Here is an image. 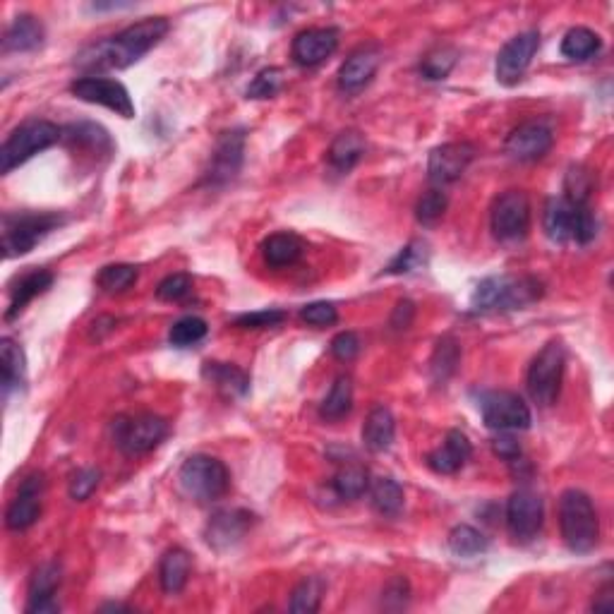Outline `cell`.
Segmentation results:
<instances>
[{
  "label": "cell",
  "instance_id": "obj_6",
  "mask_svg": "<svg viewBox=\"0 0 614 614\" xmlns=\"http://www.w3.org/2000/svg\"><path fill=\"white\" fill-rule=\"evenodd\" d=\"M65 224L56 212H8L3 214V255L5 260L32 252L48 233Z\"/></svg>",
  "mask_w": 614,
  "mask_h": 614
},
{
  "label": "cell",
  "instance_id": "obj_50",
  "mask_svg": "<svg viewBox=\"0 0 614 614\" xmlns=\"http://www.w3.org/2000/svg\"><path fill=\"white\" fill-rule=\"evenodd\" d=\"M101 483V471L99 468H82V471H77L72 475L70 480V497L75 499V502H84V499H89L94 495V490Z\"/></svg>",
  "mask_w": 614,
  "mask_h": 614
},
{
  "label": "cell",
  "instance_id": "obj_9",
  "mask_svg": "<svg viewBox=\"0 0 614 614\" xmlns=\"http://www.w3.org/2000/svg\"><path fill=\"white\" fill-rule=\"evenodd\" d=\"M564 363L567 358H564L562 341H550L528 367V394L540 408H550L557 403L559 391H562Z\"/></svg>",
  "mask_w": 614,
  "mask_h": 614
},
{
  "label": "cell",
  "instance_id": "obj_35",
  "mask_svg": "<svg viewBox=\"0 0 614 614\" xmlns=\"http://www.w3.org/2000/svg\"><path fill=\"white\" fill-rule=\"evenodd\" d=\"M459 363H461L459 343L451 339V336H444V339L437 341L435 353H432L430 360L432 379H435L437 384H447L449 377L459 370Z\"/></svg>",
  "mask_w": 614,
  "mask_h": 614
},
{
  "label": "cell",
  "instance_id": "obj_32",
  "mask_svg": "<svg viewBox=\"0 0 614 614\" xmlns=\"http://www.w3.org/2000/svg\"><path fill=\"white\" fill-rule=\"evenodd\" d=\"M331 485H334V492L341 499H360L370 492V471H367L363 463H346V466L336 471Z\"/></svg>",
  "mask_w": 614,
  "mask_h": 614
},
{
  "label": "cell",
  "instance_id": "obj_55",
  "mask_svg": "<svg viewBox=\"0 0 614 614\" xmlns=\"http://www.w3.org/2000/svg\"><path fill=\"white\" fill-rule=\"evenodd\" d=\"M591 610H595V612H612L614 610V591H612L610 583H607V586H603L598 593H595Z\"/></svg>",
  "mask_w": 614,
  "mask_h": 614
},
{
  "label": "cell",
  "instance_id": "obj_27",
  "mask_svg": "<svg viewBox=\"0 0 614 614\" xmlns=\"http://www.w3.org/2000/svg\"><path fill=\"white\" fill-rule=\"evenodd\" d=\"M365 149L367 142L358 130H343L341 135H336L334 142H331L327 161L336 173H348L358 166L360 159H363Z\"/></svg>",
  "mask_w": 614,
  "mask_h": 614
},
{
  "label": "cell",
  "instance_id": "obj_40",
  "mask_svg": "<svg viewBox=\"0 0 614 614\" xmlns=\"http://www.w3.org/2000/svg\"><path fill=\"white\" fill-rule=\"evenodd\" d=\"M449 550L454 552L456 557H478L487 550V538L478 528L461 523V526H456L454 531L449 533Z\"/></svg>",
  "mask_w": 614,
  "mask_h": 614
},
{
  "label": "cell",
  "instance_id": "obj_13",
  "mask_svg": "<svg viewBox=\"0 0 614 614\" xmlns=\"http://www.w3.org/2000/svg\"><path fill=\"white\" fill-rule=\"evenodd\" d=\"M543 499L531 487H521L507 502V528L516 543H531L543 528Z\"/></svg>",
  "mask_w": 614,
  "mask_h": 614
},
{
  "label": "cell",
  "instance_id": "obj_5",
  "mask_svg": "<svg viewBox=\"0 0 614 614\" xmlns=\"http://www.w3.org/2000/svg\"><path fill=\"white\" fill-rule=\"evenodd\" d=\"M63 140V130L51 120H27L20 128H15L8 135V140L0 147V171L3 176L15 171L17 166L27 164L32 156L46 152L48 147Z\"/></svg>",
  "mask_w": 614,
  "mask_h": 614
},
{
  "label": "cell",
  "instance_id": "obj_10",
  "mask_svg": "<svg viewBox=\"0 0 614 614\" xmlns=\"http://www.w3.org/2000/svg\"><path fill=\"white\" fill-rule=\"evenodd\" d=\"M492 233L499 243H519L531 228V202L523 190H507L497 197L490 212Z\"/></svg>",
  "mask_w": 614,
  "mask_h": 614
},
{
  "label": "cell",
  "instance_id": "obj_46",
  "mask_svg": "<svg viewBox=\"0 0 614 614\" xmlns=\"http://www.w3.org/2000/svg\"><path fill=\"white\" fill-rule=\"evenodd\" d=\"M284 87V70L281 68H264L255 75V80L248 87V99H272Z\"/></svg>",
  "mask_w": 614,
  "mask_h": 614
},
{
  "label": "cell",
  "instance_id": "obj_14",
  "mask_svg": "<svg viewBox=\"0 0 614 614\" xmlns=\"http://www.w3.org/2000/svg\"><path fill=\"white\" fill-rule=\"evenodd\" d=\"M540 48V34L535 29H528V32L516 34L514 39H509L507 44L502 46L497 56V82L504 84V87H514L523 80L526 70L531 68L535 53Z\"/></svg>",
  "mask_w": 614,
  "mask_h": 614
},
{
  "label": "cell",
  "instance_id": "obj_8",
  "mask_svg": "<svg viewBox=\"0 0 614 614\" xmlns=\"http://www.w3.org/2000/svg\"><path fill=\"white\" fill-rule=\"evenodd\" d=\"M168 435V423L154 413L118 415L113 420V444L125 456H142L159 447Z\"/></svg>",
  "mask_w": 614,
  "mask_h": 614
},
{
  "label": "cell",
  "instance_id": "obj_28",
  "mask_svg": "<svg viewBox=\"0 0 614 614\" xmlns=\"http://www.w3.org/2000/svg\"><path fill=\"white\" fill-rule=\"evenodd\" d=\"M303 252H305L303 238L291 231L274 233V236H269L262 243V257L272 269L291 267V264H296L300 257H303Z\"/></svg>",
  "mask_w": 614,
  "mask_h": 614
},
{
  "label": "cell",
  "instance_id": "obj_12",
  "mask_svg": "<svg viewBox=\"0 0 614 614\" xmlns=\"http://www.w3.org/2000/svg\"><path fill=\"white\" fill-rule=\"evenodd\" d=\"M70 92L75 99L87 101V104L104 106L108 111L118 113L120 118H135V104H132V96L125 84L118 80H108V77H77L70 84Z\"/></svg>",
  "mask_w": 614,
  "mask_h": 614
},
{
  "label": "cell",
  "instance_id": "obj_24",
  "mask_svg": "<svg viewBox=\"0 0 614 614\" xmlns=\"http://www.w3.org/2000/svg\"><path fill=\"white\" fill-rule=\"evenodd\" d=\"M44 24L34 15H17L15 20L8 24L3 34V51L5 53H27L36 51L44 44Z\"/></svg>",
  "mask_w": 614,
  "mask_h": 614
},
{
  "label": "cell",
  "instance_id": "obj_7",
  "mask_svg": "<svg viewBox=\"0 0 614 614\" xmlns=\"http://www.w3.org/2000/svg\"><path fill=\"white\" fill-rule=\"evenodd\" d=\"M178 480L185 495L197 499V502H216L231 487V473H228L226 463L207 454L190 456L180 466Z\"/></svg>",
  "mask_w": 614,
  "mask_h": 614
},
{
  "label": "cell",
  "instance_id": "obj_15",
  "mask_svg": "<svg viewBox=\"0 0 614 614\" xmlns=\"http://www.w3.org/2000/svg\"><path fill=\"white\" fill-rule=\"evenodd\" d=\"M243 159H245V130L221 132V137L216 140L212 159H209L207 173H204V183L214 185V188L231 183V180L240 173Z\"/></svg>",
  "mask_w": 614,
  "mask_h": 614
},
{
  "label": "cell",
  "instance_id": "obj_4",
  "mask_svg": "<svg viewBox=\"0 0 614 614\" xmlns=\"http://www.w3.org/2000/svg\"><path fill=\"white\" fill-rule=\"evenodd\" d=\"M543 228L552 243L588 245L598 236V219L588 204L569 202L567 197H552L545 204Z\"/></svg>",
  "mask_w": 614,
  "mask_h": 614
},
{
  "label": "cell",
  "instance_id": "obj_17",
  "mask_svg": "<svg viewBox=\"0 0 614 614\" xmlns=\"http://www.w3.org/2000/svg\"><path fill=\"white\" fill-rule=\"evenodd\" d=\"M552 144H555V132L545 120H526L519 128L511 130L504 149L514 161L531 164V161L543 159L552 149Z\"/></svg>",
  "mask_w": 614,
  "mask_h": 614
},
{
  "label": "cell",
  "instance_id": "obj_56",
  "mask_svg": "<svg viewBox=\"0 0 614 614\" xmlns=\"http://www.w3.org/2000/svg\"><path fill=\"white\" fill-rule=\"evenodd\" d=\"M101 612H130L128 605H120V603H108V605H101L99 607Z\"/></svg>",
  "mask_w": 614,
  "mask_h": 614
},
{
  "label": "cell",
  "instance_id": "obj_23",
  "mask_svg": "<svg viewBox=\"0 0 614 614\" xmlns=\"http://www.w3.org/2000/svg\"><path fill=\"white\" fill-rule=\"evenodd\" d=\"M473 447L468 442V437L463 435L461 430H449L447 437H444L442 447H437L435 451L427 454V466L439 475H454L456 471H461L466 466V461L471 459Z\"/></svg>",
  "mask_w": 614,
  "mask_h": 614
},
{
  "label": "cell",
  "instance_id": "obj_11",
  "mask_svg": "<svg viewBox=\"0 0 614 614\" xmlns=\"http://www.w3.org/2000/svg\"><path fill=\"white\" fill-rule=\"evenodd\" d=\"M478 406L483 423L495 432L528 430L533 423L531 408L514 391H485Z\"/></svg>",
  "mask_w": 614,
  "mask_h": 614
},
{
  "label": "cell",
  "instance_id": "obj_2",
  "mask_svg": "<svg viewBox=\"0 0 614 614\" xmlns=\"http://www.w3.org/2000/svg\"><path fill=\"white\" fill-rule=\"evenodd\" d=\"M543 296V284L533 276H487L471 296L473 312H511L526 310Z\"/></svg>",
  "mask_w": 614,
  "mask_h": 614
},
{
  "label": "cell",
  "instance_id": "obj_36",
  "mask_svg": "<svg viewBox=\"0 0 614 614\" xmlns=\"http://www.w3.org/2000/svg\"><path fill=\"white\" fill-rule=\"evenodd\" d=\"M353 408V382L348 375L336 377L334 387L327 394V399L322 401V408H319V415H322L324 420H341L346 418L348 413H351Z\"/></svg>",
  "mask_w": 614,
  "mask_h": 614
},
{
  "label": "cell",
  "instance_id": "obj_33",
  "mask_svg": "<svg viewBox=\"0 0 614 614\" xmlns=\"http://www.w3.org/2000/svg\"><path fill=\"white\" fill-rule=\"evenodd\" d=\"M63 140L70 144V147H80L89 149V152H111V137L108 132L96 123H77L70 125V128L63 130Z\"/></svg>",
  "mask_w": 614,
  "mask_h": 614
},
{
  "label": "cell",
  "instance_id": "obj_30",
  "mask_svg": "<svg viewBox=\"0 0 614 614\" xmlns=\"http://www.w3.org/2000/svg\"><path fill=\"white\" fill-rule=\"evenodd\" d=\"M0 377H3V394L10 396V391L20 389L27 377V358H24L22 346L10 336L0 341Z\"/></svg>",
  "mask_w": 614,
  "mask_h": 614
},
{
  "label": "cell",
  "instance_id": "obj_16",
  "mask_svg": "<svg viewBox=\"0 0 614 614\" xmlns=\"http://www.w3.org/2000/svg\"><path fill=\"white\" fill-rule=\"evenodd\" d=\"M475 147L471 142H447L442 147H435L427 159V178L437 188L456 183L466 168L473 164Z\"/></svg>",
  "mask_w": 614,
  "mask_h": 614
},
{
  "label": "cell",
  "instance_id": "obj_34",
  "mask_svg": "<svg viewBox=\"0 0 614 614\" xmlns=\"http://www.w3.org/2000/svg\"><path fill=\"white\" fill-rule=\"evenodd\" d=\"M600 48H603V41L588 27L569 29L562 39V56L574 60V63H583V60L593 58Z\"/></svg>",
  "mask_w": 614,
  "mask_h": 614
},
{
  "label": "cell",
  "instance_id": "obj_26",
  "mask_svg": "<svg viewBox=\"0 0 614 614\" xmlns=\"http://www.w3.org/2000/svg\"><path fill=\"white\" fill-rule=\"evenodd\" d=\"M396 420L387 406H375L363 425V444L372 454H384L394 444Z\"/></svg>",
  "mask_w": 614,
  "mask_h": 614
},
{
  "label": "cell",
  "instance_id": "obj_41",
  "mask_svg": "<svg viewBox=\"0 0 614 614\" xmlns=\"http://www.w3.org/2000/svg\"><path fill=\"white\" fill-rule=\"evenodd\" d=\"M322 595H324V581L319 579V576L303 579L291 593V612L315 614L319 610V605H322Z\"/></svg>",
  "mask_w": 614,
  "mask_h": 614
},
{
  "label": "cell",
  "instance_id": "obj_44",
  "mask_svg": "<svg viewBox=\"0 0 614 614\" xmlns=\"http://www.w3.org/2000/svg\"><path fill=\"white\" fill-rule=\"evenodd\" d=\"M137 276H140V272L132 264H108L96 276V286L104 293H123L135 284Z\"/></svg>",
  "mask_w": 614,
  "mask_h": 614
},
{
  "label": "cell",
  "instance_id": "obj_49",
  "mask_svg": "<svg viewBox=\"0 0 614 614\" xmlns=\"http://www.w3.org/2000/svg\"><path fill=\"white\" fill-rule=\"evenodd\" d=\"M192 291V276L190 274H171L156 286V298L166 300V303H176L183 300Z\"/></svg>",
  "mask_w": 614,
  "mask_h": 614
},
{
  "label": "cell",
  "instance_id": "obj_19",
  "mask_svg": "<svg viewBox=\"0 0 614 614\" xmlns=\"http://www.w3.org/2000/svg\"><path fill=\"white\" fill-rule=\"evenodd\" d=\"M63 581V571L58 562H44L29 579V598H27V614H56L60 612V603L56 593Z\"/></svg>",
  "mask_w": 614,
  "mask_h": 614
},
{
  "label": "cell",
  "instance_id": "obj_45",
  "mask_svg": "<svg viewBox=\"0 0 614 614\" xmlns=\"http://www.w3.org/2000/svg\"><path fill=\"white\" fill-rule=\"evenodd\" d=\"M207 331L209 327L202 317L195 315L180 317L171 327V331H168V341H171V346L176 348H190L195 346V343H200L204 336H207Z\"/></svg>",
  "mask_w": 614,
  "mask_h": 614
},
{
  "label": "cell",
  "instance_id": "obj_39",
  "mask_svg": "<svg viewBox=\"0 0 614 614\" xmlns=\"http://www.w3.org/2000/svg\"><path fill=\"white\" fill-rule=\"evenodd\" d=\"M372 507L382 516H399L403 509V487L394 478H377L370 485Z\"/></svg>",
  "mask_w": 614,
  "mask_h": 614
},
{
  "label": "cell",
  "instance_id": "obj_37",
  "mask_svg": "<svg viewBox=\"0 0 614 614\" xmlns=\"http://www.w3.org/2000/svg\"><path fill=\"white\" fill-rule=\"evenodd\" d=\"M427 262H430V245H427L425 240L415 238L399 252V255L394 257V260L387 264L384 274H391V276L413 274V272H420V269H425Z\"/></svg>",
  "mask_w": 614,
  "mask_h": 614
},
{
  "label": "cell",
  "instance_id": "obj_47",
  "mask_svg": "<svg viewBox=\"0 0 614 614\" xmlns=\"http://www.w3.org/2000/svg\"><path fill=\"white\" fill-rule=\"evenodd\" d=\"M286 319L284 310H276V307H267V310H255V312H245V315L236 317V327L240 329H269L276 327Z\"/></svg>",
  "mask_w": 614,
  "mask_h": 614
},
{
  "label": "cell",
  "instance_id": "obj_31",
  "mask_svg": "<svg viewBox=\"0 0 614 614\" xmlns=\"http://www.w3.org/2000/svg\"><path fill=\"white\" fill-rule=\"evenodd\" d=\"M190 567H192L190 555L183 550V547H173V550H168L166 555L161 557L159 581L166 595H178L185 586H188Z\"/></svg>",
  "mask_w": 614,
  "mask_h": 614
},
{
  "label": "cell",
  "instance_id": "obj_51",
  "mask_svg": "<svg viewBox=\"0 0 614 614\" xmlns=\"http://www.w3.org/2000/svg\"><path fill=\"white\" fill-rule=\"evenodd\" d=\"M358 353L360 339L353 331H341V334H336L334 341H331V355H334L336 360H341V363H351Z\"/></svg>",
  "mask_w": 614,
  "mask_h": 614
},
{
  "label": "cell",
  "instance_id": "obj_20",
  "mask_svg": "<svg viewBox=\"0 0 614 614\" xmlns=\"http://www.w3.org/2000/svg\"><path fill=\"white\" fill-rule=\"evenodd\" d=\"M336 48H339V29L312 27L293 39L291 56L303 68H315V65L324 63Z\"/></svg>",
  "mask_w": 614,
  "mask_h": 614
},
{
  "label": "cell",
  "instance_id": "obj_3",
  "mask_svg": "<svg viewBox=\"0 0 614 614\" xmlns=\"http://www.w3.org/2000/svg\"><path fill=\"white\" fill-rule=\"evenodd\" d=\"M559 528L571 552L586 555L598 545L600 521L593 499L583 490H564L559 497Z\"/></svg>",
  "mask_w": 614,
  "mask_h": 614
},
{
  "label": "cell",
  "instance_id": "obj_29",
  "mask_svg": "<svg viewBox=\"0 0 614 614\" xmlns=\"http://www.w3.org/2000/svg\"><path fill=\"white\" fill-rule=\"evenodd\" d=\"M51 286H53V274L46 272V269H36V272L24 274L15 284V288L10 291V305L8 310H5V319L10 322V319L22 315L24 307L32 303L36 296L46 293Z\"/></svg>",
  "mask_w": 614,
  "mask_h": 614
},
{
  "label": "cell",
  "instance_id": "obj_22",
  "mask_svg": "<svg viewBox=\"0 0 614 614\" xmlns=\"http://www.w3.org/2000/svg\"><path fill=\"white\" fill-rule=\"evenodd\" d=\"M252 526V514L243 509H226L212 516L207 523V543L216 547V550H226V547L236 545L243 540Z\"/></svg>",
  "mask_w": 614,
  "mask_h": 614
},
{
  "label": "cell",
  "instance_id": "obj_52",
  "mask_svg": "<svg viewBox=\"0 0 614 614\" xmlns=\"http://www.w3.org/2000/svg\"><path fill=\"white\" fill-rule=\"evenodd\" d=\"M492 451H495L499 459L509 463H516L521 459V444L511 435H507V432H499V437L492 442Z\"/></svg>",
  "mask_w": 614,
  "mask_h": 614
},
{
  "label": "cell",
  "instance_id": "obj_21",
  "mask_svg": "<svg viewBox=\"0 0 614 614\" xmlns=\"http://www.w3.org/2000/svg\"><path fill=\"white\" fill-rule=\"evenodd\" d=\"M379 63H382V53L377 46H360L343 60L339 68V87L341 92L355 94L360 89H365L372 82V77L377 75Z\"/></svg>",
  "mask_w": 614,
  "mask_h": 614
},
{
  "label": "cell",
  "instance_id": "obj_43",
  "mask_svg": "<svg viewBox=\"0 0 614 614\" xmlns=\"http://www.w3.org/2000/svg\"><path fill=\"white\" fill-rule=\"evenodd\" d=\"M595 192V176L591 168L586 166H571L567 178H564V197L569 202L588 204Z\"/></svg>",
  "mask_w": 614,
  "mask_h": 614
},
{
  "label": "cell",
  "instance_id": "obj_25",
  "mask_svg": "<svg viewBox=\"0 0 614 614\" xmlns=\"http://www.w3.org/2000/svg\"><path fill=\"white\" fill-rule=\"evenodd\" d=\"M202 377L209 384H214V389H219L226 399H240L250 391V377L236 365L207 360L202 365Z\"/></svg>",
  "mask_w": 614,
  "mask_h": 614
},
{
  "label": "cell",
  "instance_id": "obj_53",
  "mask_svg": "<svg viewBox=\"0 0 614 614\" xmlns=\"http://www.w3.org/2000/svg\"><path fill=\"white\" fill-rule=\"evenodd\" d=\"M413 317H415L413 300L403 298L394 307V315H391V327H394V329H408V327H411Z\"/></svg>",
  "mask_w": 614,
  "mask_h": 614
},
{
  "label": "cell",
  "instance_id": "obj_54",
  "mask_svg": "<svg viewBox=\"0 0 614 614\" xmlns=\"http://www.w3.org/2000/svg\"><path fill=\"white\" fill-rule=\"evenodd\" d=\"M384 603L389 600H396V607H403L408 603V581L403 576H396V579L389 581V586L384 588Z\"/></svg>",
  "mask_w": 614,
  "mask_h": 614
},
{
  "label": "cell",
  "instance_id": "obj_1",
  "mask_svg": "<svg viewBox=\"0 0 614 614\" xmlns=\"http://www.w3.org/2000/svg\"><path fill=\"white\" fill-rule=\"evenodd\" d=\"M168 29L171 24L166 17H147V20L125 27L116 36L82 48L77 53L75 65L82 70H125L159 46Z\"/></svg>",
  "mask_w": 614,
  "mask_h": 614
},
{
  "label": "cell",
  "instance_id": "obj_48",
  "mask_svg": "<svg viewBox=\"0 0 614 614\" xmlns=\"http://www.w3.org/2000/svg\"><path fill=\"white\" fill-rule=\"evenodd\" d=\"M300 319L317 329L331 327V324H336V319H339V310H336L331 303H327V300H317V303L305 305L303 310H300Z\"/></svg>",
  "mask_w": 614,
  "mask_h": 614
},
{
  "label": "cell",
  "instance_id": "obj_42",
  "mask_svg": "<svg viewBox=\"0 0 614 614\" xmlns=\"http://www.w3.org/2000/svg\"><path fill=\"white\" fill-rule=\"evenodd\" d=\"M449 207V197L444 195L442 188H432L420 195L418 204H415V219L423 226H435L444 219Z\"/></svg>",
  "mask_w": 614,
  "mask_h": 614
},
{
  "label": "cell",
  "instance_id": "obj_18",
  "mask_svg": "<svg viewBox=\"0 0 614 614\" xmlns=\"http://www.w3.org/2000/svg\"><path fill=\"white\" fill-rule=\"evenodd\" d=\"M41 497H44V475L32 473L22 480L17 497L5 511V526L10 531H27L41 516Z\"/></svg>",
  "mask_w": 614,
  "mask_h": 614
},
{
  "label": "cell",
  "instance_id": "obj_38",
  "mask_svg": "<svg viewBox=\"0 0 614 614\" xmlns=\"http://www.w3.org/2000/svg\"><path fill=\"white\" fill-rule=\"evenodd\" d=\"M456 63H459V51L449 44H439L430 53H425L423 63H420V75L427 82L447 80L449 72L456 68Z\"/></svg>",
  "mask_w": 614,
  "mask_h": 614
}]
</instances>
